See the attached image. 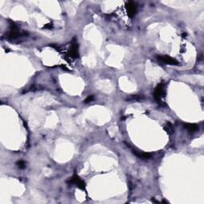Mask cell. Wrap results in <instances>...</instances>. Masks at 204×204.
I'll return each instance as SVG.
<instances>
[{"instance_id": "8", "label": "cell", "mask_w": 204, "mask_h": 204, "mask_svg": "<svg viewBox=\"0 0 204 204\" xmlns=\"http://www.w3.org/2000/svg\"><path fill=\"white\" fill-rule=\"evenodd\" d=\"M184 128L187 129L188 132H194L195 131H197L198 129V127L195 124H190V123H187V124H184Z\"/></svg>"}, {"instance_id": "12", "label": "cell", "mask_w": 204, "mask_h": 204, "mask_svg": "<svg viewBox=\"0 0 204 204\" xmlns=\"http://www.w3.org/2000/svg\"><path fill=\"white\" fill-rule=\"evenodd\" d=\"M44 28H46V29H51L52 28V24H47V25L44 26Z\"/></svg>"}, {"instance_id": "9", "label": "cell", "mask_w": 204, "mask_h": 204, "mask_svg": "<svg viewBox=\"0 0 204 204\" xmlns=\"http://www.w3.org/2000/svg\"><path fill=\"white\" fill-rule=\"evenodd\" d=\"M164 130H165L166 132H167L169 135L172 134V133H173V126H172V125H171V123L167 122V124H166V125L164 126Z\"/></svg>"}, {"instance_id": "3", "label": "cell", "mask_w": 204, "mask_h": 204, "mask_svg": "<svg viewBox=\"0 0 204 204\" xmlns=\"http://www.w3.org/2000/svg\"><path fill=\"white\" fill-rule=\"evenodd\" d=\"M70 183L72 184H75L78 187H79L82 190H85L86 189V183L82 180L78 175H74V176L70 179Z\"/></svg>"}, {"instance_id": "11", "label": "cell", "mask_w": 204, "mask_h": 204, "mask_svg": "<svg viewBox=\"0 0 204 204\" xmlns=\"http://www.w3.org/2000/svg\"><path fill=\"white\" fill-rule=\"evenodd\" d=\"M94 100V96H90V97H88L87 98H86V100H85V103L86 104H88L90 103V102H91V101H93Z\"/></svg>"}, {"instance_id": "10", "label": "cell", "mask_w": 204, "mask_h": 204, "mask_svg": "<svg viewBox=\"0 0 204 204\" xmlns=\"http://www.w3.org/2000/svg\"><path fill=\"white\" fill-rule=\"evenodd\" d=\"M17 166L19 167L20 169H24L26 167V163L23 160H19L17 162Z\"/></svg>"}, {"instance_id": "4", "label": "cell", "mask_w": 204, "mask_h": 204, "mask_svg": "<svg viewBox=\"0 0 204 204\" xmlns=\"http://www.w3.org/2000/svg\"><path fill=\"white\" fill-rule=\"evenodd\" d=\"M126 10L128 13V15L129 17H133L136 14V10H137V6L136 4L133 2H127L126 5Z\"/></svg>"}, {"instance_id": "5", "label": "cell", "mask_w": 204, "mask_h": 204, "mask_svg": "<svg viewBox=\"0 0 204 204\" xmlns=\"http://www.w3.org/2000/svg\"><path fill=\"white\" fill-rule=\"evenodd\" d=\"M18 37H20V32L18 30V28L15 25H14V23H12V25L10 26V31L7 34V38L9 39H17Z\"/></svg>"}, {"instance_id": "1", "label": "cell", "mask_w": 204, "mask_h": 204, "mask_svg": "<svg viewBox=\"0 0 204 204\" xmlns=\"http://www.w3.org/2000/svg\"><path fill=\"white\" fill-rule=\"evenodd\" d=\"M157 59L160 62L163 63V64L167 65H172V66H178L179 64L175 59H174L171 57L168 56V55H163V56H158Z\"/></svg>"}, {"instance_id": "6", "label": "cell", "mask_w": 204, "mask_h": 204, "mask_svg": "<svg viewBox=\"0 0 204 204\" xmlns=\"http://www.w3.org/2000/svg\"><path fill=\"white\" fill-rule=\"evenodd\" d=\"M69 54H70V56L72 58H78V57H79V54H78V46L77 42L75 41V39L73 41V44L70 50Z\"/></svg>"}, {"instance_id": "2", "label": "cell", "mask_w": 204, "mask_h": 204, "mask_svg": "<svg viewBox=\"0 0 204 204\" xmlns=\"http://www.w3.org/2000/svg\"><path fill=\"white\" fill-rule=\"evenodd\" d=\"M165 94V92H164V85L163 84H159L156 88L155 89V92H154V97L155 99L157 101L160 102V100H161L162 97H163V95Z\"/></svg>"}, {"instance_id": "7", "label": "cell", "mask_w": 204, "mask_h": 204, "mask_svg": "<svg viewBox=\"0 0 204 204\" xmlns=\"http://www.w3.org/2000/svg\"><path fill=\"white\" fill-rule=\"evenodd\" d=\"M133 154H135L137 157L140 158L142 159H148L151 157V154L150 153L140 152V151H137V150H133Z\"/></svg>"}]
</instances>
